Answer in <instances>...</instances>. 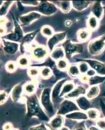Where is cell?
I'll return each mask as SVG.
<instances>
[{
  "instance_id": "obj_1",
  "label": "cell",
  "mask_w": 105,
  "mask_h": 130,
  "mask_svg": "<svg viewBox=\"0 0 105 130\" xmlns=\"http://www.w3.org/2000/svg\"><path fill=\"white\" fill-rule=\"evenodd\" d=\"M25 104L27 118L36 117L42 121H48V116L42 107L36 94L27 95L25 96Z\"/></svg>"
},
{
  "instance_id": "obj_2",
  "label": "cell",
  "mask_w": 105,
  "mask_h": 130,
  "mask_svg": "<svg viewBox=\"0 0 105 130\" xmlns=\"http://www.w3.org/2000/svg\"><path fill=\"white\" fill-rule=\"evenodd\" d=\"M52 90L50 88L43 89L41 95V104L44 111L46 112L48 117H52L54 115V109L53 107V102L51 97Z\"/></svg>"
},
{
  "instance_id": "obj_3",
  "label": "cell",
  "mask_w": 105,
  "mask_h": 130,
  "mask_svg": "<svg viewBox=\"0 0 105 130\" xmlns=\"http://www.w3.org/2000/svg\"><path fill=\"white\" fill-rule=\"evenodd\" d=\"M14 24H15V29L11 32L9 34H6L5 35H3L2 37L3 40H8L10 42H21L22 40L23 37H24V32L22 29V26L20 25L18 21L16 20L15 18L13 16Z\"/></svg>"
},
{
  "instance_id": "obj_4",
  "label": "cell",
  "mask_w": 105,
  "mask_h": 130,
  "mask_svg": "<svg viewBox=\"0 0 105 130\" xmlns=\"http://www.w3.org/2000/svg\"><path fill=\"white\" fill-rule=\"evenodd\" d=\"M65 57L67 59H70L76 53H80L83 52V46L81 44L74 43L70 40H66L62 44Z\"/></svg>"
},
{
  "instance_id": "obj_5",
  "label": "cell",
  "mask_w": 105,
  "mask_h": 130,
  "mask_svg": "<svg viewBox=\"0 0 105 130\" xmlns=\"http://www.w3.org/2000/svg\"><path fill=\"white\" fill-rule=\"evenodd\" d=\"M87 48L91 55L96 56L100 55L105 49V35L91 40Z\"/></svg>"
},
{
  "instance_id": "obj_6",
  "label": "cell",
  "mask_w": 105,
  "mask_h": 130,
  "mask_svg": "<svg viewBox=\"0 0 105 130\" xmlns=\"http://www.w3.org/2000/svg\"><path fill=\"white\" fill-rule=\"evenodd\" d=\"M77 111H80V110L78 105H76V104L71 100L65 99L59 105V109H58L56 115L65 116L71 113V112Z\"/></svg>"
},
{
  "instance_id": "obj_7",
  "label": "cell",
  "mask_w": 105,
  "mask_h": 130,
  "mask_svg": "<svg viewBox=\"0 0 105 130\" xmlns=\"http://www.w3.org/2000/svg\"><path fill=\"white\" fill-rule=\"evenodd\" d=\"M37 10L41 15L52 16L58 12V7L50 2H40V4L37 7Z\"/></svg>"
},
{
  "instance_id": "obj_8",
  "label": "cell",
  "mask_w": 105,
  "mask_h": 130,
  "mask_svg": "<svg viewBox=\"0 0 105 130\" xmlns=\"http://www.w3.org/2000/svg\"><path fill=\"white\" fill-rule=\"evenodd\" d=\"M41 16L42 15L37 11H31L19 16L18 22L21 26H27L32 24L34 21L39 19Z\"/></svg>"
},
{
  "instance_id": "obj_9",
  "label": "cell",
  "mask_w": 105,
  "mask_h": 130,
  "mask_svg": "<svg viewBox=\"0 0 105 130\" xmlns=\"http://www.w3.org/2000/svg\"><path fill=\"white\" fill-rule=\"evenodd\" d=\"M67 37L66 32H59L54 33L47 41V47L50 52H52L55 49V47L63 41Z\"/></svg>"
},
{
  "instance_id": "obj_10",
  "label": "cell",
  "mask_w": 105,
  "mask_h": 130,
  "mask_svg": "<svg viewBox=\"0 0 105 130\" xmlns=\"http://www.w3.org/2000/svg\"><path fill=\"white\" fill-rule=\"evenodd\" d=\"M32 56L37 61H43L48 55L49 51L45 46H37L32 49Z\"/></svg>"
},
{
  "instance_id": "obj_11",
  "label": "cell",
  "mask_w": 105,
  "mask_h": 130,
  "mask_svg": "<svg viewBox=\"0 0 105 130\" xmlns=\"http://www.w3.org/2000/svg\"><path fill=\"white\" fill-rule=\"evenodd\" d=\"M84 61L89 64V67L93 69L99 75L105 76V64L102 62L94 59H84Z\"/></svg>"
},
{
  "instance_id": "obj_12",
  "label": "cell",
  "mask_w": 105,
  "mask_h": 130,
  "mask_svg": "<svg viewBox=\"0 0 105 130\" xmlns=\"http://www.w3.org/2000/svg\"><path fill=\"white\" fill-rule=\"evenodd\" d=\"M67 81L66 79H62L58 81L56 84L54 85V87L52 89V92H51V97H52V100L53 103H56L57 100H58V98L60 97V94L62 88L63 87V85Z\"/></svg>"
},
{
  "instance_id": "obj_13",
  "label": "cell",
  "mask_w": 105,
  "mask_h": 130,
  "mask_svg": "<svg viewBox=\"0 0 105 130\" xmlns=\"http://www.w3.org/2000/svg\"><path fill=\"white\" fill-rule=\"evenodd\" d=\"M3 51L9 55H14L18 52L20 46L18 43L3 40Z\"/></svg>"
},
{
  "instance_id": "obj_14",
  "label": "cell",
  "mask_w": 105,
  "mask_h": 130,
  "mask_svg": "<svg viewBox=\"0 0 105 130\" xmlns=\"http://www.w3.org/2000/svg\"><path fill=\"white\" fill-rule=\"evenodd\" d=\"M91 15L96 17L98 20H101L104 14V8L102 7L101 2H95L92 5Z\"/></svg>"
},
{
  "instance_id": "obj_15",
  "label": "cell",
  "mask_w": 105,
  "mask_h": 130,
  "mask_svg": "<svg viewBox=\"0 0 105 130\" xmlns=\"http://www.w3.org/2000/svg\"><path fill=\"white\" fill-rule=\"evenodd\" d=\"M38 31H35L33 32H29L28 34L25 35L24 37H23L22 40L20 42V52L22 53H24V46L25 45L30 44V43L32 42L33 40H34L35 37L37 36V33H38Z\"/></svg>"
},
{
  "instance_id": "obj_16",
  "label": "cell",
  "mask_w": 105,
  "mask_h": 130,
  "mask_svg": "<svg viewBox=\"0 0 105 130\" xmlns=\"http://www.w3.org/2000/svg\"><path fill=\"white\" fill-rule=\"evenodd\" d=\"M22 85L21 83L17 84L12 88V90L10 92V98L11 100L14 102H18L21 99L22 92L24 91Z\"/></svg>"
},
{
  "instance_id": "obj_17",
  "label": "cell",
  "mask_w": 105,
  "mask_h": 130,
  "mask_svg": "<svg viewBox=\"0 0 105 130\" xmlns=\"http://www.w3.org/2000/svg\"><path fill=\"white\" fill-rule=\"evenodd\" d=\"M76 104L80 110L82 111H87L91 109V103L89 100L85 96H82L76 99Z\"/></svg>"
},
{
  "instance_id": "obj_18",
  "label": "cell",
  "mask_w": 105,
  "mask_h": 130,
  "mask_svg": "<svg viewBox=\"0 0 105 130\" xmlns=\"http://www.w3.org/2000/svg\"><path fill=\"white\" fill-rule=\"evenodd\" d=\"M50 126L53 129L58 130L60 129L62 127H63L64 118L62 115H56L53 117L50 121Z\"/></svg>"
},
{
  "instance_id": "obj_19",
  "label": "cell",
  "mask_w": 105,
  "mask_h": 130,
  "mask_svg": "<svg viewBox=\"0 0 105 130\" xmlns=\"http://www.w3.org/2000/svg\"><path fill=\"white\" fill-rule=\"evenodd\" d=\"M86 88L82 86H78L73 91L66 96L67 99H77L82 96H84L86 94Z\"/></svg>"
},
{
  "instance_id": "obj_20",
  "label": "cell",
  "mask_w": 105,
  "mask_h": 130,
  "mask_svg": "<svg viewBox=\"0 0 105 130\" xmlns=\"http://www.w3.org/2000/svg\"><path fill=\"white\" fill-rule=\"evenodd\" d=\"M65 117L68 119L73 120H86L88 119L87 113L82 111H77L71 112L65 115Z\"/></svg>"
},
{
  "instance_id": "obj_21",
  "label": "cell",
  "mask_w": 105,
  "mask_h": 130,
  "mask_svg": "<svg viewBox=\"0 0 105 130\" xmlns=\"http://www.w3.org/2000/svg\"><path fill=\"white\" fill-rule=\"evenodd\" d=\"M72 7L78 11H82L91 5V2L89 1H73L71 2Z\"/></svg>"
},
{
  "instance_id": "obj_22",
  "label": "cell",
  "mask_w": 105,
  "mask_h": 130,
  "mask_svg": "<svg viewBox=\"0 0 105 130\" xmlns=\"http://www.w3.org/2000/svg\"><path fill=\"white\" fill-rule=\"evenodd\" d=\"M55 4L57 5V7L61 9L63 13H69L72 8L71 2L69 1H61V2H54Z\"/></svg>"
},
{
  "instance_id": "obj_23",
  "label": "cell",
  "mask_w": 105,
  "mask_h": 130,
  "mask_svg": "<svg viewBox=\"0 0 105 130\" xmlns=\"http://www.w3.org/2000/svg\"><path fill=\"white\" fill-rule=\"evenodd\" d=\"M50 57L54 61H59L61 59H64L65 57V53L64 50L61 47H56V48L51 52Z\"/></svg>"
},
{
  "instance_id": "obj_24",
  "label": "cell",
  "mask_w": 105,
  "mask_h": 130,
  "mask_svg": "<svg viewBox=\"0 0 105 130\" xmlns=\"http://www.w3.org/2000/svg\"><path fill=\"white\" fill-rule=\"evenodd\" d=\"M75 89V84L73 81H66L65 84L63 85V87L62 88V90L61 92L60 97H63L64 96H67L68 94L73 91Z\"/></svg>"
},
{
  "instance_id": "obj_25",
  "label": "cell",
  "mask_w": 105,
  "mask_h": 130,
  "mask_svg": "<svg viewBox=\"0 0 105 130\" xmlns=\"http://www.w3.org/2000/svg\"><path fill=\"white\" fill-rule=\"evenodd\" d=\"M100 93V88L98 85L91 86L86 91V96L88 99H93L97 97Z\"/></svg>"
},
{
  "instance_id": "obj_26",
  "label": "cell",
  "mask_w": 105,
  "mask_h": 130,
  "mask_svg": "<svg viewBox=\"0 0 105 130\" xmlns=\"http://www.w3.org/2000/svg\"><path fill=\"white\" fill-rule=\"evenodd\" d=\"M91 35V31L88 29H81L77 32V38L81 42L87 41Z\"/></svg>"
},
{
  "instance_id": "obj_27",
  "label": "cell",
  "mask_w": 105,
  "mask_h": 130,
  "mask_svg": "<svg viewBox=\"0 0 105 130\" xmlns=\"http://www.w3.org/2000/svg\"><path fill=\"white\" fill-rule=\"evenodd\" d=\"M99 20L93 15H91L89 18H87V25L89 31L96 30L99 27Z\"/></svg>"
},
{
  "instance_id": "obj_28",
  "label": "cell",
  "mask_w": 105,
  "mask_h": 130,
  "mask_svg": "<svg viewBox=\"0 0 105 130\" xmlns=\"http://www.w3.org/2000/svg\"><path fill=\"white\" fill-rule=\"evenodd\" d=\"M37 87L33 82H28L23 87L24 91L27 95H32L35 93Z\"/></svg>"
},
{
  "instance_id": "obj_29",
  "label": "cell",
  "mask_w": 105,
  "mask_h": 130,
  "mask_svg": "<svg viewBox=\"0 0 105 130\" xmlns=\"http://www.w3.org/2000/svg\"><path fill=\"white\" fill-rule=\"evenodd\" d=\"M68 74L69 75L73 78H76L80 75V70H79L78 67L76 64H71L68 68Z\"/></svg>"
},
{
  "instance_id": "obj_30",
  "label": "cell",
  "mask_w": 105,
  "mask_h": 130,
  "mask_svg": "<svg viewBox=\"0 0 105 130\" xmlns=\"http://www.w3.org/2000/svg\"><path fill=\"white\" fill-rule=\"evenodd\" d=\"M105 81V76L102 75H95L93 77H89L88 80V84L90 86L98 85L99 84L103 83Z\"/></svg>"
},
{
  "instance_id": "obj_31",
  "label": "cell",
  "mask_w": 105,
  "mask_h": 130,
  "mask_svg": "<svg viewBox=\"0 0 105 130\" xmlns=\"http://www.w3.org/2000/svg\"><path fill=\"white\" fill-rule=\"evenodd\" d=\"M14 2L11 1H7L4 2L2 7H0V17H4L7 14L10 6L12 5Z\"/></svg>"
},
{
  "instance_id": "obj_32",
  "label": "cell",
  "mask_w": 105,
  "mask_h": 130,
  "mask_svg": "<svg viewBox=\"0 0 105 130\" xmlns=\"http://www.w3.org/2000/svg\"><path fill=\"white\" fill-rule=\"evenodd\" d=\"M87 117L89 119L92 120H96L97 119H99V117H100V113L98 110L96 109H93V108H91L89 110H87Z\"/></svg>"
},
{
  "instance_id": "obj_33",
  "label": "cell",
  "mask_w": 105,
  "mask_h": 130,
  "mask_svg": "<svg viewBox=\"0 0 105 130\" xmlns=\"http://www.w3.org/2000/svg\"><path fill=\"white\" fill-rule=\"evenodd\" d=\"M53 74L52 69L48 67H43L40 70V74L41 77L44 79H47L51 77Z\"/></svg>"
},
{
  "instance_id": "obj_34",
  "label": "cell",
  "mask_w": 105,
  "mask_h": 130,
  "mask_svg": "<svg viewBox=\"0 0 105 130\" xmlns=\"http://www.w3.org/2000/svg\"><path fill=\"white\" fill-rule=\"evenodd\" d=\"M41 31V33L43 35L46 37H48V38H50L54 34V29L49 25H44L43 27H42Z\"/></svg>"
},
{
  "instance_id": "obj_35",
  "label": "cell",
  "mask_w": 105,
  "mask_h": 130,
  "mask_svg": "<svg viewBox=\"0 0 105 130\" xmlns=\"http://www.w3.org/2000/svg\"><path fill=\"white\" fill-rule=\"evenodd\" d=\"M56 67L58 70L61 71H64L65 70H68L69 62L65 59H62L57 61Z\"/></svg>"
},
{
  "instance_id": "obj_36",
  "label": "cell",
  "mask_w": 105,
  "mask_h": 130,
  "mask_svg": "<svg viewBox=\"0 0 105 130\" xmlns=\"http://www.w3.org/2000/svg\"><path fill=\"white\" fill-rule=\"evenodd\" d=\"M17 64L22 68L28 67L30 65V59H28V57L22 55L18 58V61H17Z\"/></svg>"
},
{
  "instance_id": "obj_37",
  "label": "cell",
  "mask_w": 105,
  "mask_h": 130,
  "mask_svg": "<svg viewBox=\"0 0 105 130\" xmlns=\"http://www.w3.org/2000/svg\"><path fill=\"white\" fill-rule=\"evenodd\" d=\"M78 67L79 70H80V74H86L87 71L90 69L89 64L85 61H81L78 64Z\"/></svg>"
},
{
  "instance_id": "obj_38",
  "label": "cell",
  "mask_w": 105,
  "mask_h": 130,
  "mask_svg": "<svg viewBox=\"0 0 105 130\" xmlns=\"http://www.w3.org/2000/svg\"><path fill=\"white\" fill-rule=\"evenodd\" d=\"M17 68V63L14 61H9L6 63L5 68L6 70L9 72H14Z\"/></svg>"
},
{
  "instance_id": "obj_39",
  "label": "cell",
  "mask_w": 105,
  "mask_h": 130,
  "mask_svg": "<svg viewBox=\"0 0 105 130\" xmlns=\"http://www.w3.org/2000/svg\"><path fill=\"white\" fill-rule=\"evenodd\" d=\"M28 74L32 78L37 77L40 74V70L36 67H32V68H30L28 69Z\"/></svg>"
},
{
  "instance_id": "obj_40",
  "label": "cell",
  "mask_w": 105,
  "mask_h": 130,
  "mask_svg": "<svg viewBox=\"0 0 105 130\" xmlns=\"http://www.w3.org/2000/svg\"><path fill=\"white\" fill-rule=\"evenodd\" d=\"M8 96H9V94L7 92L5 91V90L0 91V105H2L6 102Z\"/></svg>"
},
{
  "instance_id": "obj_41",
  "label": "cell",
  "mask_w": 105,
  "mask_h": 130,
  "mask_svg": "<svg viewBox=\"0 0 105 130\" xmlns=\"http://www.w3.org/2000/svg\"><path fill=\"white\" fill-rule=\"evenodd\" d=\"M20 2L21 4L27 5V6L38 7V5L40 4V2H37V1H22Z\"/></svg>"
},
{
  "instance_id": "obj_42",
  "label": "cell",
  "mask_w": 105,
  "mask_h": 130,
  "mask_svg": "<svg viewBox=\"0 0 105 130\" xmlns=\"http://www.w3.org/2000/svg\"><path fill=\"white\" fill-rule=\"evenodd\" d=\"M97 126L99 129L105 130V118H99L97 120Z\"/></svg>"
},
{
  "instance_id": "obj_43",
  "label": "cell",
  "mask_w": 105,
  "mask_h": 130,
  "mask_svg": "<svg viewBox=\"0 0 105 130\" xmlns=\"http://www.w3.org/2000/svg\"><path fill=\"white\" fill-rule=\"evenodd\" d=\"M29 130H48V129L46 127L45 124L42 123V124H38L37 126H32L29 129Z\"/></svg>"
},
{
  "instance_id": "obj_44",
  "label": "cell",
  "mask_w": 105,
  "mask_h": 130,
  "mask_svg": "<svg viewBox=\"0 0 105 130\" xmlns=\"http://www.w3.org/2000/svg\"><path fill=\"white\" fill-rule=\"evenodd\" d=\"M89 77L86 74H82L80 75V79L83 83H88V80Z\"/></svg>"
},
{
  "instance_id": "obj_45",
  "label": "cell",
  "mask_w": 105,
  "mask_h": 130,
  "mask_svg": "<svg viewBox=\"0 0 105 130\" xmlns=\"http://www.w3.org/2000/svg\"><path fill=\"white\" fill-rule=\"evenodd\" d=\"M8 23V20L5 17H0V26L5 27Z\"/></svg>"
},
{
  "instance_id": "obj_46",
  "label": "cell",
  "mask_w": 105,
  "mask_h": 130,
  "mask_svg": "<svg viewBox=\"0 0 105 130\" xmlns=\"http://www.w3.org/2000/svg\"><path fill=\"white\" fill-rule=\"evenodd\" d=\"M3 130H12L13 127H12V125L11 123L8 122L3 125Z\"/></svg>"
},
{
  "instance_id": "obj_47",
  "label": "cell",
  "mask_w": 105,
  "mask_h": 130,
  "mask_svg": "<svg viewBox=\"0 0 105 130\" xmlns=\"http://www.w3.org/2000/svg\"><path fill=\"white\" fill-rule=\"evenodd\" d=\"M95 74H96V72H95L93 69H92V68H90V69L87 71V72L86 73V75H87L89 77H93V76H95Z\"/></svg>"
},
{
  "instance_id": "obj_48",
  "label": "cell",
  "mask_w": 105,
  "mask_h": 130,
  "mask_svg": "<svg viewBox=\"0 0 105 130\" xmlns=\"http://www.w3.org/2000/svg\"><path fill=\"white\" fill-rule=\"evenodd\" d=\"M74 130H87L83 123H81L74 128Z\"/></svg>"
},
{
  "instance_id": "obj_49",
  "label": "cell",
  "mask_w": 105,
  "mask_h": 130,
  "mask_svg": "<svg viewBox=\"0 0 105 130\" xmlns=\"http://www.w3.org/2000/svg\"><path fill=\"white\" fill-rule=\"evenodd\" d=\"M5 32H6V28L4 26H0V35L1 37H3V35H5Z\"/></svg>"
},
{
  "instance_id": "obj_50",
  "label": "cell",
  "mask_w": 105,
  "mask_h": 130,
  "mask_svg": "<svg viewBox=\"0 0 105 130\" xmlns=\"http://www.w3.org/2000/svg\"><path fill=\"white\" fill-rule=\"evenodd\" d=\"M101 110H102V112L103 113L104 116L105 118V103L103 102V101H101Z\"/></svg>"
},
{
  "instance_id": "obj_51",
  "label": "cell",
  "mask_w": 105,
  "mask_h": 130,
  "mask_svg": "<svg viewBox=\"0 0 105 130\" xmlns=\"http://www.w3.org/2000/svg\"><path fill=\"white\" fill-rule=\"evenodd\" d=\"M72 24H73V22H72V21L70 20H66L65 22V26L70 27L71 25H72Z\"/></svg>"
},
{
  "instance_id": "obj_52",
  "label": "cell",
  "mask_w": 105,
  "mask_h": 130,
  "mask_svg": "<svg viewBox=\"0 0 105 130\" xmlns=\"http://www.w3.org/2000/svg\"><path fill=\"white\" fill-rule=\"evenodd\" d=\"M89 130H102V129H99V127H96V126H90V127H89Z\"/></svg>"
},
{
  "instance_id": "obj_53",
  "label": "cell",
  "mask_w": 105,
  "mask_h": 130,
  "mask_svg": "<svg viewBox=\"0 0 105 130\" xmlns=\"http://www.w3.org/2000/svg\"><path fill=\"white\" fill-rule=\"evenodd\" d=\"M59 130H70V129L68 128V127H65V126H63V127H61V128Z\"/></svg>"
},
{
  "instance_id": "obj_54",
  "label": "cell",
  "mask_w": 105,
  "mask_h": 130,
  "mask_svg": "<svg viewBox=\"0 0 105 130\" xmlns=\"http://www.w3.org/2000/svg\"><path fill=\"white\" fill-rule=\"evenodd\" d=\"M3 3H4V2H3V1H0V7H2V5L3 4Z\"/></svg>"
},
{
  "instance_id": "obj_55",
  "label": "cell",
  "mask_w": 105,
  "mask_h": 130,
  "mask_svg": "<svg viewBox=\"0 0 105 130\" xmlns=\"http://www.w3.org/2000/svg\"><path fill=\"white\" fill-rule=\"evenodd\" d=\"M12 130H18V129H12Z\"/></svg>"
},
{
  "instance_id": "obj_56",
  "label": "cell",
  "mask_w": 105,
  "mask_h": 130,
  "mask_svg": "<svg viewBox=\"0 0 105 130\" xmlns=\"http://www.w3.org/2000/svg\"><path fill=\"white\" fill-rule=\"evenodd\" d=\"M0 44H1V39H0Z\"/></svg>"
},
{
  "instance_id": "obj_57",
  "label": "cell",
  "mask_w": 105,
  "mask_h": 130,
  "mask_svg": "<svg viewBox=\"0 0 105 130\" xmlns=\"http://www.w3.org/2000/svg\"><path fill=\"white\" fill-rule=\"evenodd\" d=\"M104 13H105V8H104Z\"/></svg>"
}]
</instances>
